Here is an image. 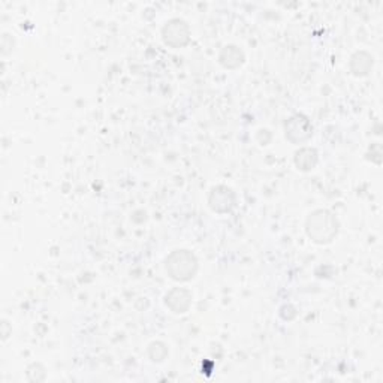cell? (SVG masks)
I'll return each instance as SVG.
<instances>
[{
    "instance_id": "1",
    "label": "cell",
    "mask_w": 383,
    "mask_h": 383,
    "mask_svg": "<svg viewBox=\"0 0 383 383\" xmlns=\"http://www.w3.org/2000/svg\"><path fill=\"white\" fill-rule=\"evenodd\" d=\"M306 234L316 244L334 241L338 234L337 217L328 210H314L306 219Z\"/></svg>"
},
{
    "instance_id": "2",
    "label": "cell",
    "mask_w": 383,
    "mask_h": 383,
    "mask_svg": "<svg viewBox=\"0 0 383 383\" xmlns=\"http://www.w3.org/2000/svg\"><path fill=\"white\" fill-rule=\"evenodd\" d=\"M198 268H200L198 258L186 248H177L165 259V270L168 275L180 283L192 280L198 273Z\"/></svg>"
},
{
    "instance_id": "3",
    "label": "cell",
    "mask_w": 383,
    "mask_h": 383,
    "mask_svg": "<svg viewBox=\"0 0 383 383\" xmlns=\"http://www.w3.org/2000/svg\"><path fill=\"white\" fill-rule=\"evenodd\" d=\"M285 137L289 142L295 145H302L311 139L313 125L309 117L304 114H294L289 117L285 123Z\"/></svg>"
},
{
    "instance_id": "4",
    "label": "cell",
    "mask_w": 383,
    "mask_h": 383,
    "mask_svg": "<svg viewBox=\"0 0 383 383\" xmlns=\"http://www.w3.org/2000/svg\"><path fill=\"white\" fill-rule=\"evenodd\" d=\"M164 42L173 48H183L190 41L189 24L181 18H171L162 29Z\"/></svg>"
},
{
    "instance_id": "5",
    "label": "cell",
    "mask_w": 383,
    "mask_h": 383,
    "mask_svg": "<svg viewBox=\"0 0 383 383\" xmlns=\"http://www.w3.org/2000/svg\"><path fill=\"white\" fill-rule=\"evenodd\" d=\"M236 204V195L228 186H216L208 193V205L215 213L224 215L232 211Z\"/></svg>"
},
{
    "instance_id": "6",
    "label": "cell",
    "mask_w": 383,
    "mask_h": 383,
    "mask_svg": "<svg viewBox=\"0 0 383 383\" xmlns=\"http://www.w3.org/2000/svg\"><path fill=\"white\" fill-rule=\"evenodd\" d=\"M193 294L186 287H174L165 295V306L176 314L188 313L192 307Z\"/></svg>"
},
{
    "instance_id": "7",
    "label": "cell",
    "mask_w": 383,
    "mask_h": 383,
    "mask_svg": "<svg viewBox=\"0 0 383 383\" xmlns=\"http://www.w3.org/2000/svg\"><path fill=\"white\" fill-rule=\"evenodd\" d=\"M244 60H246V56L243 50L232 44L223 47V50L219 55V62L222 63L223 68H227V69L240 68V66L244 63Z\"/></svg>"
},
{
    "instance_id": "8",
    "label": "cell",
    "mask_w": 383,
    "mask_h": 383,
    "mask_svg": "<svg viewBox=\"0 0 383 383\" xmlns=\"http://www.w3.org/2000/svg\"><path fill=\"white\" fill-rule=\"evenodd\" d=\"M373 56L367 51H358L350 57L349 68L355 76H365L373 69Z\"/></svg>"
},
{
    "instance_id": "9",
    "label": "cell",
    "mask_w": 383,
    "mask_h": 383,
    "mask_svg": "<svg viewBox=\"0 0 383 383\" xmlns=\"http://www.w3.org/2000/svg\"><path fill=\"white\" fill-rule=\"evenodd\" d=\"M295 166L304 173H309V171L314 169V166L319 162V154L316 149L311 147H302L295 153Z\"/></svg>"
},
{
    "instance_id": "10",
    "label": "cell",
    "mask_w": 383,
    "mask_h": 383,
    "mask_svg": "<svg viewBox=\"0 0 383 383\" xmlns=\"http://www.w3.org/2000/svg\"><path fill=\"white\" fill-rule=\"evenodd\" d=\"M149 356L153 362H162L168 356V348L162 341H153L149 346Z\"/></svg>"
}]
</instances>
